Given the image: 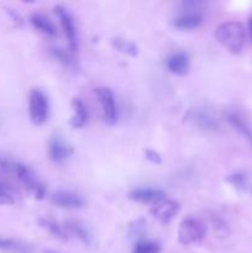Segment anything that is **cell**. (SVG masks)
I'll list each match as a JSON object with an SVG mask.
<instances>
[{
    "label": "cell",
    "instance_id": "obj_9",
    "mask_svg": "<svg viewBox=\"0 0 252 253\" xmlns=\"http://www.w3.org/2000/svg\"><path fill=\"white\" fill-rule=\"evenodd\" d=\"M187 118L202 130L216 131L220 127L217 119L214 118L209 111L203 110V109H193L188 113Z\"/></svg>",
    "mask_w": 252,
    "mask_h": 253
},
{
    "label": "cell",
    "instance_id": "obj_24",
    "mask_svg": "<svg viewBox=\"0 0 252 253\" xmlns=\"http://www.w3.org/2000/svg\"><path fill=\"white\" fill-rule=\"evenodd\" d=\"M143 232H145V221H143L142 219L135 221L130 227H128V235H130L132 239H136V241L143 239Z\"/></svg>",
    "mask_w": 252,
    "mask_h": 253
},
{
    "label": "cell",
    "instance_id": "obj_28",
    "mask_svg": "<svg viewBox=\"0 0 252 253\" xmlns=\"http://www.w3.org/2000/svg\"><path fill=\"white\" fill-rule=\"evenodd\" d=\"M43 253H57V252H54V251H51V250H47V251H44Z\"/></svg>",
    "mask_w": 252,
    "mask_h": 253
},
{
    "label": "cell",
    "instance_id": "obj_15",
    "mask_svg": "<svg viewBox=\"0 0 252 253\" xmlns=\"http://www.w3.org/2000/svg\"><path fill=\"white\" fill-rule=\"evenodd\" d=\"M63 227L64 230H66L67 234L78 237L83 244H90L91 235L83 222L78 221V220H67V221H64Z\"/></svg>",
    "mask_w": 252,
    "mask_h": 253
},
{
    "label": "cell",
    "instance_id": "obj_6",
    "mask_svg": "<svg viewBox=\"0 0 252 253\" xmlns=\"http://www.w3.org/2000/svg\"><path fill=\"white\" fill-rule=\"evenodd\" d=\"M95 94L103 110L104 120L109 125H114L118 120V106H116L115 95L111 89L106 86H99L95 89Z\"/></svg>",
    "mask_w": 252,
    "mask_h": 253
},
{
    "label": "cell",
    "instance_id": "obj_7",
    "mask_svg": "<svg viewBox=\"0 0 252 253\" xmlns=\"http://www.w3.org/2000/svg\"><path fill=\"white\" fill-rule=\"evenodd\" d=\"M54 10H56V14L58 16L59 22H61L64 36H66L67 41H68L69 48H71L72 52H74L78 48V35H77V27L76 24H74L73 16L68 11V9H66L62 5H57L54 7Z\"/></svg>",
    "mask_w": 252,
    "mask_h": 253
},
{
    "label": "cell",
    "instance_id": "obj_17",
    "mask_svg": "<svg viewBox=\"0 0 252 253\" xmlns=\"http://www.w3.org/2000/svg\"><path fill=\"white\" fill-rule=\"evenodd\" d=\"M0 251L4 253H32V249L20 240L0 237Z\"/></svg>",
    "mask_w": 252,
    "mask_h": 253
},
{
    "label": "cell",
    "instance_id": "obj_26",
    "mask_svg": "<svg viewBox=\"0 0 252 253\" xmlns=\"http://www.w3.org/2000/svg\"><path fill=\"white\" fill-rule=\"evenodd\" d=\"M146 158H147L148 161H151L152 163H157V165H160V163L162 162V158H161V156L158 155L157 152H155L153 150L146 151Z\"/></svg>",
    "mask_w": 252,
    "mask_h": 253
},
{
    "label": "cell",
    "instance_id": "obj_20",
    "mask_svg": "<svg viewBox=\"0 0 252 253\" xmlns=\"http://www.w3.org/2000/svg\"><path fill=\"white\" fill-rule=\"evenodd\" d=\"M160 245L155 241L141 239L136 241L132 253H160Z\"/></svg>",
    "mask_w": 252,
    "mask_h": 253
},
{
    "label": "cell",
    "instance_id": "obj_25",
    "mask_svg": "<svg viewBox=\"0 0 252 253\" xmlns=\"http://www.w3.org/2000/svg\"><path fill=\"white\" fill-rule=\"evenodd\" d=\"M227 182L231 183L234 187L239 188V189H246L247 188V178L246 175L242 174V173H235V174L230 175L227 178Z\"/></svg>",
    "mask_w": 252,
    "mask_h": 253
},
{
    "label": "cell",
    "instance_id": "obj_14",
    "mask_svg": "<svg viewBox=\"0 0 252 253\" xmlns=\"http://www.w3.org/2000/svg\"><path fill=\"white\" fill-rule=\"evenodd\" d=\"M72 110H73V115H72L71 126L73 128H81L86 124L89 118L88 109H86L85 104L83 103L81 98H73L72 100Z\"/></svg>",
    "mask_w": 252,
    "mask_h": 253
},
{
    "label": "cell",
    "instance_id": "obj_13",
    "mask_svg": "<svg viewBox=\"0 0 252 253\" xmlns=\"http://www.w3.org/2000/svg\"><path fill=\"white\" fill-rule=\"evenodd\" d=\"M52 203L57 207L66 208V209H78L84 205V199L81 195L66 190H59L52 194Z\"/></svg>",
    "mask_w": 252,
    "mask_h": 253
},
{
    "label": "cell",
    "instance_id": "obj_18",
    "mask_svg": "<svg viewBox=\"0 0 252 253\" xmlns=\"http://www.w3.org/2000/svg\"><path fill=\"white\" fill-rule=\"evenodd\" d=\"M226 120L229 121V124L235 128V130L239 131V132L252 145V127L244 120L242 116H240L239 114L236 113H229L226 116Z\"/></svg>",
    "mask_w": 252,
    "mask_h": 253
},
{
    "label": "cell",
    "instance_id": "obj_11",
    "mask_svg": "<svg viewBox=\"0 0 252 253\" xmlns=\"http://www.w3.org/2000/svg\"><path fill=\"white\" fill-rule=\"evenodd\" d=\"M179 209V204L177 202L166 199L162 203H160V204L155 205V208L151 210V214L161 224H168L178 214Z\"/></svg>",
    "mask_w": 252,
    "mask_h": 253
},
{
    "label": "cell",
    "instance_id": "obj_1",
    "mask_svg": "<svg viewBox=\"0 0 252 253\" xmlns=\"http://www.w3.org/2000/svg\"><path fill=\"white\" fill-rule=\"evenodd\" d=\"M215 37L227 51L231 53H239L245 44L246 31L241 22L226 21L216 27Z\"/></svg>",
    "mask_w": 252,
    "mask_h": 253
},
{
    "label": "cell",
    "instance_id": "obj_5",
    "mask_svg": "<svg viewBox=\"0 0 252 253\" xmlns=\"http://www.w3.org/2000/svg\"><path fill=\"white\" fill-rule=\"evenodd\" d=\"M49 114V104L46 94L40 89L31 90L29 96V116L35 125H42L46 123Z\"/></svg>",
    "mask_w": 252,
    "mask_h": 253
},
{
    "label": "cell",
    "instance_id": "obj_23",
    "mask_svg": "<svg viewBox=\"0 0 252 253\" xmlns=\"http://www.w3.org/2000/svg\"><path fill=\"white\" fill-rule=\"evenodd\" d=\"M51 53L53 54L54 58H57L59 62H62L64 66H67V67L74 66L73 57L71 56V53H68V52L64 51V49L58 48V47H53V48H51Z\"/></svg>",
    "mask_w": 252,
    "mask_h": 253
},
{
    "label": "cell",
    "instance_id": "obj_3",
    "mask_svg": "<svg viewBox=\"0 0 252 253\" xmlns=\"http://www.w3.org/2000/svg\"><path fill=\"white\" fill-rule=\"evenodd\" d=\"M182 11L173 19V26L180 30H193L203 24V15L200 12L202 2H183Z\"/></svg>",
    "mask_w": 252,
    "mask_h": 253
},
{
    "label": "cell",
    "instance_id": "obj_8",
    "mask_svg": "<svg viewBox=\"0 0 252 253\" xmlns=\"http://www.w3.org/2000/svg\"><path fill=\"white\" fill-rule=\"evenodd\" d=\"M166 193L156 188H137L128 193V198L132 202L140 203V204H160L166 200Z\"/></svg>",
    "mask_w": 252,
    "mask_h": 253
},
{
    "label": "cell",
    "instance_id": "obj_22",
    "mask_svg": "<svg viewBox=\"0 0 252 253\" xmlns=\"http://www.w3.org/2000/svg\"><path fill=\"white\" fill-rule=\"evenodd\" d=\"M14 200L12 189L10 185L0 180V205H11L14 204Z\"/></svg>",
    "mask_w": 252,
    "mask_h": 253
},
{
    "label": "cell",
    "instance_id": "obj_19",
    "mask_svg": "<svg viewBox=\"0 0 252 253\" xmlns=\"http://www.w3.org/2000/svg\"><path fill=\"white\" fill-rule=\"evenodd\" d=\"M39 224L41 225V227H43L44 230H47L49 234L53 235L56 239L63 240V241H66V240L68 239V234H67L66 230H64L63 225H61L58 221L52 219V217H40Z\"/></svg>",
    "mask_w": 252,
    "mask_h": 253
},
{
    "label": "cell",
    "instance_id": "obj_10",
    "mask_svg": "<svg viewBox=\"0 0 252 253\" xmlns=\"http://www.w3.org/2000/svg\"><path fill=\"white\" fill-rule=\"evenodd\" d=\"M73 150L71 146L66 143V141L59 135L52 136L48 142V157L49 160L56 163H61L66 161L72 155Z\"/></svg>",
    "mask_w": 252,
    "mask_h": 253
},
{
    "label": "cell",
    "instance_id": "obj_2",
    "mask_svg": "<svg viewBox=\"0 0 252 253\" xmlns=\"http://www.w3.org/2000/svg\"><path fill=\"white\" fill-rule=\"evenodd\" d=\"M205 235H207L205 225L199 219L192 216L183 219L178 227V240L185 246L199 244L204 240Z\"/></svg>",
    "mask_w": 252,
    "mask_h": 253
},
{
    "label": "cell",
    "instance_id": "obj_21",
    "mask_svg": "<svg viewBox=\"0 0 252 253\" xmlns=\"http://www.w3.org/2000/svg\"><path fill=\"white\" fill-rule=\"evenodd\" d=\"M113 44L116 49L124 52V53L130 54V56H136L137 54V47L132 42L127 41V40H124L121 37H115L113 40Z\"/></svg>",
    "mask_w": 252,
    "mask_h": 253
},
{
    "label": "cell",
    "instance_id": "obj_12",
    "mask_svg": "<svg viewBox=\"0 0 252 253\" xmlns=\"http://www.w3.org/2000/svg\"><path fill=\"white\" fill-rule=\"evenodd\" d=\"M166 67L170 73L175 76H185L189 71L190 59L185 52H174L166 59Z\"/></svg>",
    "mask_w": 252,
    "mask_h": 253
},
{
    "label": "cell",
    "instance_id": "obj_4",
    "mask_svg": "<svg viewBox=\"0 0 252 253\" xmlns=\"http://www.w3.org/2000/svg\"><path fill=\"white\" fill-rule=\"evenodd\" d=\"M12 173H14L17 177V179L24 184V187L26 188V189H29L30 192L34 194V197L36 198V199H43L44 195H46V187H44L43 183L40 180V178L35 174V172L31 168L22 165V163L15 162L14 167H12Z\"/></svg>",
    "mask_w": 252,
    "mask_h": 253
},
{
    "label": "cell",
    "instance_id": "obj_16",
    "mask_svg": "<svg viewBox=\"0 0 252 253\" xmlns=\"http://www.w3.org/2000/svg\"><path fill=\"white\" fill-rule=\"evenodd\" d=\"M30 21H31L32 26L35 27L36 30H39L40 32L44 34L46 36L53 37L57 35V29L54 26L53 22L46 17L44 15L42 14H32L31 17H30Z\"/></svg>",
    "mask_w": 252,
    "mask_h": 253
},
{
    "label": "cell",
    "instance_id": "obj_27",
    "mask_svg": "<svg viewBox=\"0 0 252 253\" xmlns=\"http://www.w3.org/2000/svg\"><path fill=\"white\" fill-rule=\"evenodd\" d=\"M249 34H250V37H251V40H252V16L249 19Z\"/></svg>",
    "mask_w": 252,
    "mask_h": 253
}]
</instances>
